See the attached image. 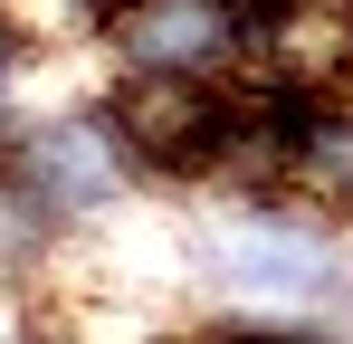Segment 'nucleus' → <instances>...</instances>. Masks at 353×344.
I'll return each mask as SVG.
<instances>
[{"mask_svg": "<svg viewBox=\"0 0 353 344\" xmlns=\"http://www.w3.org/2000/svg\"><path fill=\"white\" fill-rule=\"evenodd\" d=\"M96 39L115 57V77H230L239 67L230 0H115Z\"/></svg>", "mask_w": 353, "mask_h": 344, "instance_id": "obj_1", "label": "nucleus"}]
</instances>
